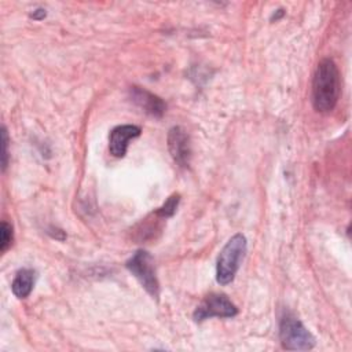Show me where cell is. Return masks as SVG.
I'll return each mask as SVG.
<instances>
[{
	"instance_id": "obj_6",
	"label": "cell",
	"mask_w": 352,
	"mask_h": 352,
	"mask_svg": "<svg viewBox=\"0 0 352 352\" xmlns=\"http://www.w3.org/2000/svg\"><path fill=\"white\" fill-rule=\"evenodd\" d=\"M168 148L176 164L187 166L191 158L190 136L182 126H172L168 132Z\"/></svg>"
},
{
	"instance_id": "obj_3",
	"label": "cell",
	"mask_w": 352,
	"mask_h": 352,
	"mask_svg": "<svg viewBox=\"0 0 352 352\" xmlns=\"http://www.w3.org/2000/svg\"><path fill=\"white\" fill-rule=\"evenodd\" d=\"M279 338L282 346L289 351H308L315 346V337L296 316L286 314L280 319Z\"/></svg>"
},
{
	"instance_id": "obj_1",
	"label": "cell",
	"mask_w": 352,
	"mask_h": 352,
	"mask_svg": "<svg viewBox=\"0 0 352 352\" xmlns=\"http://www.w3.org/2000/svg\"><path fill=\"white\" fill-rule=\"evenodd\" d=\"M340 96V73L337 65L330 59H322L312 78V104L319 113L331 111Z\"/></svg>"
},
{
	"instance_id": "obj_5",
	"label": "cell",
	"mask_w": 352,
	"mask_h": 352,
	"mask_svg": "<svg viewBox=\"0 0 352 352\" xmlns=\"http://www.w3.org/2000/svg\"><path fill=\"white\" fill-rule=\"evenodd\" d=\"M238 314L236 307L226 294L212 293L194 311V320L202 322L210 318H232Z\"/></svg>"
},
{
	"instance_id": "obj_7",
	"label": "cell",
	"mask_w": 352,
	"mask_h": 352,
	"mask_svg": "<svg viewBox=\"0 0 352 352\" xmlns=\"http://www.w3.org/2000/svg\"><path fill=\"white\" fill-rule=\"evenodd\" d=\"M140 128L136 125L131 124H124V125H117L111 129L109 135V150L110 154L121 158L125 155L128 150V144L131 139H135L140 135Z\"/></svg>"
},
{
	"instance_id": "obj_12",
	"label": "cell",
	"mask_w": 352,
	"mask_h": 352,
	"mask_svg": "<svg viewBox=\"0 0 352 352\" xmlns=\"http://www.w3.org/2000/svg\"><path fill=\"white\" fill-rule=\"evenodd\" d=\"M8 143H10V139H8L7 128L1 126V169L3 172L8 165Z\"/></svg>"
},
{
	"instance_id": "obj_8",
	"label": "cell",
	"mask_w": 352,
	"mask_h": 352,
	"mask_svg": "<svg viewBox=\"0 0 352 352\" xmlns=\"http://www.w3.org/2000/svg\"><path fill=\"white\" fill-rule=\"evenodd\" d=\"M129 96H131V100L138 107H140L146 114L153 116L155 118L162 117L166 110L165 102L160 96L151 94L150 91H147L144 88L132 87L129 89Z\"/></svg>"
},
{
	"instance_id": "obj_14",
	"label": "cell",
	"mask_w": 352,
	"mask_h": 352,
	"mask_svg": "<svg viewBox=\"0 0 352 352\" xmlns=\"http://www.w3.org/2000/svg\"><path fill=\"white\" fill-rule=\"evenodd\" d=\"M283 14H285V11H283L282 8L276 10V11L272 14V16H271V21H278L279 18H282V16H283Z\"/></svg>"
},
{
	"instance_id": "obj_2",
	"label": "cell",
	"mask_w": 352,
	"mask_h": 352,
	"mask_svg": "<svg viewBox=\"0 0 352 352\" xmlns=\"http://www.w3.org/2000/svg\"><path fill=\"white\" fill-rule=\"evenodd\" d=\"M248 242L245 235L235 234L232 235L227 243L223 246V249L219 253L217 261H216V280L220 285H228L234 280L239 264L246 253Z\"/></svg>"
},
{
	"instance_id": "obj_10",
	"label": "cell",
	"mask_w": 352,
	"mask_h": 352,
	"mask_svg": "<svg viewBox=\"0 0 352 352\" xmlns=\"http://www.w3.org/2000/svg\"><path fill=\"white\" fill-rule=\"evenodd\" d=\"M179 202H180V195H179V194L170 195V197L155 210V216L162 217V219L172 217V216L176 213V210H177Z\"/></svg>"
},
{
	"instance_id": "obj_11",
	"label": "cell",
	"mask_w": 352,
	"mask_h": 352,
	"mask_svg": "<svg viewBox=\"0 0 352 352\" xmlns=\"http://www.w3.org/2000/svg\"><path fill=\"white\" fill-rule=\"evenodd\" d=\"M12 243V227L7 221H1L0 226V252L4 253Z\"/></svg>"
},
{
	"instance_id": "obj_4",
	"label": "cell",
	"mask_w": 352,
	"mask_h": 352,
	"mask_svg": "<svg viewBox=\"0 0 352 352\" xmlns=\"http://www.w3.org/2000/svg\"><path fill=\"white\" fill-rule=\"evenodd\" d=\"M128 271L139 280L144 290L153 297L158 298L160 296V283L155 274V267L153 257L148 252L140 249L136 250L131 258L125 263Z\"/></svg>"
},
{
	"instance_id": "obj_9",
	"label": "cell",
	"mask_w": 352,
	"mask_h": 352,
	"mask_svg": "<svg viewBox=\"0 0 352 352\" xmlns=\"http://www.w3.org/2000/svg\"><path fill=\"white\" fill-rule=\"evenodd\" d=\"M34 285V271L30 268H22L16 272L12 283L11 290L15 297L18 298H26Z\"/></svg>"
},
{
	"instance_id": "obj_13",
	"label": "cell",
	"mask_w": 352,
	"mask_h": 352,
	"mask_svg": "<svg viewBox=\"0 0 352 352\" xmlns=\"http://www.w3.org/2000/svg\"><path fill=\"white\" fill-rule=\"evenodd\" d=\"M45 15H47V12H45L44 8H36V10L30 14V18H33V19H36V21H40V19H44Z\"/></svg>"
}]
</instances>
